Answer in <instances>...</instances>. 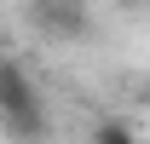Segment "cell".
Instances as JSON below:
<instances>
[{"label": "cell", "instance_id": "3", "mask_svg": "<svg viewBox=\"0 0 150 144\" xmlns=\"http://www.w3.org/2000/svg\"><path fill=\"white\" fill-rule=\"evenodd\" d=\"M93 144H150V138H133L127 127H115V121H104V127L93 133Z\"/></svg>", "mask_w": 150, "mask_h": 144}, {"label": "cell", "instance_id": "2", "mask_svg": "<svg viewBox=\"0 0 150 144\" xmlns=\"http://www.w3.org/2000/svg\"><path fill=\"white\" fill-rule=\"evenodd\" d=\"M29 18H35V29H40L46 40H81L87 29H93V18H87L81 0H35Z\"/></svg>", "mask_w": 150, "mask_h": 144}, {"label": "cell", "instance_id": "1", "mask_svg": "<svg viewBox=\"0 0 150 144\" xmlns=\"http://www.w3.org/2000/svg\"><path fill=\"white\" fill-rule=\"evenodd\" d=\"M0 121H6V133L23 138V144H46V133H52V115H46L40 87L29 81L23 64H12V58H0Z\"/></svg>", "mask_w": 150, "mask_h": 144}]
</instances>
